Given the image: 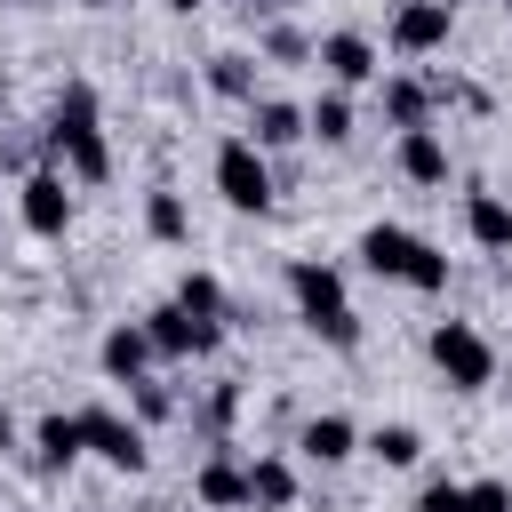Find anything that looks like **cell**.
Instances as JSON below:
<instances>
[{
  "mask_svg": "<svg viewBox=\"0 0 512 512\" xmlns=\"http://www.w3.org/2000/svg\"><path fill=\"white\" fill-rule=\"evenodd\" d=\"M48 160L72 176V184H104L112 176V144H104V104L88 80H64L56 104H48Z\"/></svg>",
  "mask_w": 512,
  "mask_h": 512,
  "instance_id": "cell-1",
  "label": "cell"
},
{
  "mask_svg": "<svg viewBox=\"0 0 512 512\" xmlns=\"http://www.w3.org/2000/svg\"><path fill=\"white\" fill-rule=\"evenodd\" d=\"M288 304H296V320H304L328 352H352V344H360V312H352L336 264H320V256H288Z\"/></svg>",
  "mask_w": 512,
  "mask_h": 512,
  "instance_id": "cell-2",
  "label": "cell"
},
{
  "mask_svg": "<svg viewBox=\"0 0 512 512\" xmlns=\"http://www.w3.org/2000/svg\"><path fill=\"white\" fill-rule=\"evenodd\" d=\"M360 264L376 280H392V288H416V296H440L448 288V256L424 232H408V224H368L360 232Z\"/></svg>",
  "mask_w": 512,
  "mask_h": 512,
  "instance_id": "cell-3",
  "label": "cell"
},
{
  "mask_svg": "<svg viewBox=\"0 0 512 512\" xmlns=\"http://www.w3.org/2000/svg\"><path fill=\"white\" fill-rule=\"evenodd\" d=\"M424 360L440 368V384H448V392H488V384L504 376L496 344H488L472 320H432V336H424Z\"/></svg>",
  "mask_w": 512,
  "mask_h": 512,
  "instance_id": "cell-4",
  "label": "cell"
},
{
  "mask_svg": "<svg viewBox=\"0 0 512 512\" xmlns=\"http://www.w3.org/2000/svg\"><path fill=\"white\" fill-rule=\"evenodd\" d=\"M208 176H216V200L240 208V216H264V208L280 200V192H272V152H256L248 136H224L216 160H208Z\"/></svg>",
  "mask_w": 512,
  "mask_h": 512,
  "instance_id": "cell-5",
  "label": "cell"
},
{
  "mask_svg": "<svg viewBox=\"0 0 512 512\" xmlns=\"http://www.w3.org/2000/svg\"><path fill=\"white\" fill-rule=\"evenodd\" d=\"M80 432H88V456H96V464H112V472H144V464H152L144 424H136V416H120V408H80Z\"/></svg>",
  "mask_w": 512,
  "mask_h": 512,
  "instance_id": "cell-6",
  "label": "cell"
},
{
  "mask_svg": "<svg viewBox=\"0 0 512 512\" xmlns=\"http://www.w3.org/2000/svg\"><path fill=\"white\" fill-rule=\"evenodd\" d=\"M144 328H152V352H160V360H208V352L224 344V328H216V320H200V312H184L176 296H168V304H152V312H144Z\"/></svg>",
  "mask_w": 512,
  "mask_h": 512,
  "instance_id": "cell-7",
  "label": "cell"
},
{
  "mask_svg": "<svg viewBox=\"0 0 512 512\" xmlns=\"http://www.w3.org/2000/svg\"><path fill=\"white\" fill-rule=\"evenodd\" d=\"M16 216L32 240H64L72 232V192H64V168H32L16 184Z\"/></svg>",
  "mask_w": 512,
  "mask_h": 512,
  "instance_id": "cell-8",
  "label": "cell"
},
{
  "mask_svg": "<svg viewBox=\"0 0 512 512\" xmlns=\"http://www.w3.org/2000/svg\"><path fill=\"white\" fill-rule=\"evenodd\" d=\"M192 504H200V512H248V456L216 440V448L200 456V472H192Z\"/></svg>",
  "mask_w": 512,
  "mask_h": 512,
  "instance_id": "cell-9",
  "label": "cell"
},
{
  "mask_svg": "<svg viewBox=\"0 0 512 512\" xmlns=\"http://www.w3.org/2000/svg\"><path fill=\"white\" fill-rule=\"evenodd\" d=\"M448 32H456V8L448 0H400L392 24H384L392 56H432V48H448Z\"/></svg>",
  "mask_w": 512,
  "mask_h": 512,
  "instance_id": "cell-10",
  "label": "cell"
},
{
  "mask_svg": "<svg viewBox=\"0 0 512 512\" xmlns=\"http://www.w3.org/2000/svg\"><path fill=\"white\" fill-rule=\"evenodd\" d=\"M312 64L328 72V88H368V80H384V56H376L368 32H320Z\"/></svg>",
  "mask_w": 512,
  "mask_h": 512,
  "instance_id": "cell-11",
  "label": "cell"
},
{
  "mask_svg": "<svg viewBox=\"0 0 512 512\" xmlns=\"http://www.w3.org/2000/svg\"><path fill=\"white\" fill-rule=\"evenodd\" d=\"M152 360H160V352H152V328H144V320H112V328H104V344H96V368H104L112 384L152 376Z\"/></svg>",
  "mask_w": 512,
  "mask_h": 512,
  "instance_id": "cell-12",
  "label": "cell"
},
{
  "mask_svg": "<svg viewBox=\"0 0 512 512\" xmlns=\"http://www.w3.org/2000/svg\"><path fill=\"white\" fill-rule=\"evenodd\" d=\"M392 160H400V176H408V184H424V192H440V184H448V168H456V160H448V136H440V128H400Z\"/></svg>",
  "mask_w": 512,
  "mask_h": 512,
  "instance_id": "cell-13",
  "label": "cell"
},
{
  "mask_svg": "<svg viewBox=\"0 0 512 512\" xmlns=\"http://www.w3.org/2000/svg\"><path fill=\"white\" fill-rule=\"evenodd\" d=\"M296 456L328 472V464L360 456V424H352V416H336V408H328V416H304V424H296Z\"/></svg>",
  "mask_w": 512,
  "mask_h": 512,
  "instance_id": "cell-14",
  "label": "cell"
},
{
  "mask_svg": "<svg viewBox=\"0 0 512 512\" xmlns=\"http://www.w3.org/2000/svg\"><path fill=\"white\" fill-rule=\"evenodd\" d=\"M464 232H472L480 256H512V200L488 192V184H472L464 192Z\"/></svg>",
  "mask_w": 512,
  "mask_h": 512,
  "instance_id": "cell-15",
  "label": "cell"
},
{
  "mask_svg": "<svg viewBox=\"0 0 512 512\" xmlns=\"http://www.w3.org/2000/svg\"><path fill=\"white\" fill-rule=\"evenodd\" d=\"M312 128H304V104H288V96H256L248 104V144L256 152H288V144H304Z\"/></svg>",
  "mask_w": 512,
  "mask_h": 512,
  "instance_id": "cell-16",
  "label": "cell"
},
{
  "mask_svg": "<svg viewBox=\"0 0 512 512\" xmlns=\"http://www.w3.org/2000/svg\"><path fill=\"white\" fill-rule=\"evenodd\" d=\"M32 456H40V472H72L80 456H88V432H80V408L64 416V408H48L40 424H32Z\"/></svg>",
  "mask_w": 512,
  "mask_h": 512,
  "instance_id": "cell-17",
  "label": "cell"
},
{
  "mask_svg": "<svg viewBox=\"0 0 512 512\" xmlns=\"http://www.w3.org/2000/svg\"><path fill=\"white\" fill-rule=\"evenodd\" d=\"M432 104H440V80L384 72V128H432Z\"/></svg>",
  "mask_w": 512,
  "mask_h": 512,
  "instance_id": "cell-18",
  "label": "cell"
},
{
  "mask_svg": "<svg viewBox=\"0 0 512 512\" xmlns=\"http://www.w3.org/2000/svg\"><path fill=\"white\" fill-rule=\"evenodd\" d=\"M304 480L288 456H248V512H296Z\"/></svg>",
  "mask_w": 512,
  "mask_h": 512,
  "instance_id": "cell-19",
  "label": "cell"
},
{
  "mask_svg": "<svg viewBox=\"0 0 512 512\" xmlns=\"http://www.w3.org/2000/svg\"><path fill=\"white\" fill-rule=\"evenodd\" d=\"M144 232H152L160 248H184V240H192V216H184V192H168V184H152V192H144Z\"/></svg>",
  "mask_w": 512,
  "mask_h": 512,
  "instance_id": "cell-20",
  "label": "cell"
},
{
  "mask_svg": "<svg viewBox=\"0 0 512 512\" xmlns=\"http://www.w3.org/2000/svg\"><path fill=\"white\" fill-rule=\"evenodd\" d=\"M360 448H368L384 472H408V464H424V432H416V424H376V432H360Z\"/></svg>",
  "mask_w": 512,
  "mask_h": 512,
  "instance_id": "cell-21",
  "label": "cell"
},
{
  "mask_svg": "<svg viewBox=\"0 0 512 512\" xmlns=\"http://www.w3.org/2000/svg\"><path fill=\"white\" fill-rule=\"evenodd\" d=\"M208 96H224V104H256V56H240V48L208 56Z\"/></svg>",
  "mask_w": 512,
  "mask_h": 512,
  "instance_id": "cell-22",
  "label": "cell"
},
{
  "mask_svg": "<svg viewBox=\"0 0 512 512\" xmlns=\"http://www.w3.org/2000/svg\"><path fill=\"white\" fill-rule=\"evenodd\" d=\"M312 144H352V88H320V104H304Z\"/></svg>",
  "mask_w": 512,
  "mask_h": 512,
  "instance_id": "cell-23",
  "label": "cell"
},
{
  "mask_svg": "<svg viewBox=\"0 0 512 512\" xmlns=\"http://www.w3.org/2000/svg\"><path fill=\"white\" fill-rule=\"evenodd\" d=\"M176 304H184V312H200V320H216V328H224V312H232L216 272H184V280H176Z\"/></svg>",
  "mask_w": 512,
  "mask_h": 512,
  "instance_id": "cell-24",
  "label": "cell"
},
{
  "mask_svg": "<svg viewBox=\"0 0 512 512\" xmlns=\"http://www.w3.org/2000/svg\"><path fill=\"white\" fill-rule=\"evenodd\" d=\"M256 48H264L272 64H312V48H320V40H304L296 24H264V40H256Z\"/></svg>",
  "mask_w": 512,
  "mask_h": 512,
  "instance_id": "cell-25",
  "label": "cell"
},
{
  "mask_svg": "<svg viewBox=\"0 0 512 512\" xmlns=\"http://www.w3.org/2000/svg\"><path fill=\"white\" fill-rule=\"evenodd\" d=\"M128 400H136V424H168V416H176V392H168V384H152V376H136V384H128Z\"/></svg>",
  "mask_w": 512,
  "mask_h": 512,
  "instance_id": "cell-26",
  "label": "cell"
},
{
  "mask_svg": "<svg viewBox=\"0 0 512 512\" xmlns=\"http://www.w3.org/2000/svg\"><path fill=\"white\" fill-rule=\"evenodd\" d=\"M416 512H472V496H464V480H424Z\"/></svg>",
  "mask_w": 512,
  "mask_h": 512,
  "instance_id": "cell-27",
  "label": "cell"
},
{
  "mask_svg": "<svg viewBox=\"0 0 512 512\" xmlns=\"http://www.w3.org/2000/svg\"><path fill=\"white\" fill-rule=\"evenodd\" d=\"M472 512H512V480H464Z\"/></svg>",
  "mask_w": 512,
  "mask_h": 512,
  "instance_id": "cell-28",
  "label": "cell"
},
{
  "mask_svg": "<svg viewBox=\"0 0 512 512\" xmlns=\"http://www.w3.org/2000/svg\"><path fill=\"white\" fill-rule=\"evenodd\" d=\"M200 416H208V424H216V432H224V424H232V416H240V384H232V376H224V384H216V392H208V408H200Z\"/></svg>",
  "mask_w": 512,
  "mask_h": 512,
  "instance_id": "cell-29",
  "label": "cell"
},
{
  "mask_svg": "<svg viewBox=\"0 0 512 512\" xmlns=\"http://www.w3.org/2000/svg\"><path fill=\"white\" fill-rule=\"evenodd\" d=\"M0 448H16V416H8V400H0Z\"/></svg>",
  "mask_w": 512,
  "mask_h": 512,
  "instance_id": "cell-30",
  "label": "cell"
},
{
  "mask_svg": "<svg viewBox=\"0 0 512 512\" xmlns=\"http://www.w3.org/2000/svg\"><path fill=\"white\" fill-rule=\"evenodd\" d=\"M168 8H176V16H200V8H216V0H168Z\"/></svg>",
  "mask_w": 512,
  "mask_h": 512,
  "instance_id": "cell-31",
  "label": "cell"
},
{
  "mask_svg": "<svg viewBox=\"0 0 512 512\" xmlns=\"http://www.w3.org/2000/svg\"><path fill=\"white\" fill-rule=\"evenodd\" d=\"M128 512H168V504H128Z\"/></svg>",
  "mask_w": 512,
  "mask_h": 512,
  "instance_id": "cell-32",
  "label": "cell"
},
{
  "mask_svg": "<svg viewBox=\"0 0 512 512\" xmlns=\"http://www.w3.org/2000/svg\"><path fill=\"white\" fill-rule=\"evenodd\" d=\"M80 8H112V0H80Z\"/></svg>",
  "mask_w": 512,
  "mask_h": 512,
  "instance_id": "cell-33",
  "label": "cell"
},
{
  "mask_svg": "<svg viewBox=\"0 0 512 512\" xmlns=\"http://www.w3.org/2000/svg\"><path fill=\"white\" fill-rule=\"evenodd\" d=\"M504 400H512V368H504Z\"/></svg>",
  "mask_w": 512,
  "mask_h": 512,
  "instance_id": "cell-34",
  "label": "cell"
},
{
  "mask_svg": "<svg viewBox=\"0 0 512 512\" xmlns=\"http://www.w3.org/2000/svg\"><path fill=\"white\" fill-rule=\"evenodd\" d=\"M448 8H464V0H448Z\"/></svg>",
  "mask_w": 512,
  "mask_h": 512,
  "instance_id": "cell-35",
  "label": "cell"
}]
</instances>
